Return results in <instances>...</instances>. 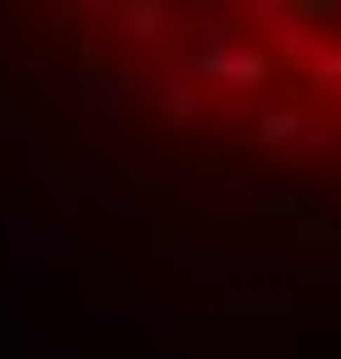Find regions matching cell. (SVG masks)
<instances>
[{"label":"cell","mask_w":341,"mask_h":359,"mask_svg":"<svg viewBox=\"0 0 341 359\" xmlns=\"http://www.w3.org/2000/svg\"><path fill=\"white\" fill-rule=\"evenodd\" d=\"M0 90L108 180L341 216V0H0Z\"/></svg>","instance_id":"6da1fadb"}]
</instances>
